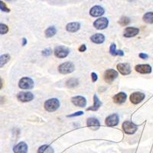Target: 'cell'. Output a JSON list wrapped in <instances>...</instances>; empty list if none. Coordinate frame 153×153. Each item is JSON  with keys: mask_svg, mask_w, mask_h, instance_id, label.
Listing matches in <instances>:
<instances>
[{"mask_svg": "<svg viewBox=\"0 0 153 153\" xmlns=\"http://www.w3.org/2000/svg\"><path fill=\"white\" fill-rule=\"evenodd\" d=\"M145 94L141 92H134L132 93L130 95V100L131 103H133V104H138V103H141L142 101L145 99Z\"/></svg>", "mask_w": 153, "mask_h": 153, "instance_id": "30bf717a", "label": "cell"}, {"mask_svg": "<svg viewBox=\"0 0 153 153\" xmlns=\"http://www.w3.org/2000/svg\"><path fill=\"white\" fill-rule=\"evenodd\" d=\"M79 84V81L76 78H70L69 80H67L66 82V87L68 88L72 89V88H75L78 86Z\"/></svg>", "mask_w": 153, "mask_h": 153, "instance_id": "d4e9b609", "label": "cell"}, {"mask_svg": "<svg viewBox=\"0 0 153 153\" xmlns=\"http://www.w3.org/2000/svg\"><path fill=\"white\" fill-rule=\"evenodd\" d=\"M123 129L125 133L132 135L137 131L138 126L131 122V121H125L123 123Z\"/></svg>", "mask_w": 153, "mask_h": 153, "instance_id": "5b68a950", "label": "cell"}, {"mask_svg": "<svg viewBox=\"0 0 153 153\" xmlns=\"http://www.w3.org/2000/svg\"><path fill=\"white\" fill-rule=\"evenodd\" d=\"M8 2H12V1H15V0H6Z\"/></svg>", "mask_w": 153, "mask_h": 153, "instance_id": "74e56055", "label": "cell"}, {"mask_svg": "<svg viewBox=\"0 0 153 153\" xmlns=\"http://www.w3.org/2000/svg\"><path fill=\"white\" fill-rule=\"evenodd\" d=\"M110 53L113 56H123L124 52L122 50H117V46L115 44H112L110 48Z\"/></svg>", "mask_w": 153, "mask_h": 153, "instance_id": "603a6c76", "label": "cell"}, {"mask_svg": "<svg viewBox=\"0 0 153 153\" xmlns=\"http://www.w3.org/2000/svg\"><path fill=\"white\" fill-rule=\"evenodd\" d=\"M0 10L4 12H10V9L8 8L6 4L2 2V0H0Z\"/></svg>", "mask_w": 153, "mask_h": 153, "instance_id": "f546056e", "label": "cell"}, {"mask_svg": "<svg viewBox=\"0 0 153 153\" xmlns=\"http://www.w3.org/2000/svg\"><path fill=\"white\" fill-rule=\"evenodd\" d=\"M9 27L7 25L0 23V35H5L9 31Z\"/></svg>", "mask_w": 153, "mask_h": 153, "instance_id": "f1b7e54d", "label": "cell"}, {"mask_svg": "<svg viewBox=\"0 0 153 153\" xmlns=\"http://www.w3.org/2000/svg\"><path fill=\"white\" fill-rule=\"evenodd\" d=\"M94 106H91V107L87 108V110H92V111H97L100 109L101 106H102V102L100 100V99L98 98V97L97 95L94 96Z\"/></svg>", "mask_w": 153, "mask_h": 153, "instance_id": "ffe728a7", "label": "cell"}, {"mask_svg": "<svg viewBox=\"0 0 153 153\" xmlns=\"http://www.w3.org/2000/svg\"><path fill=\"white\" fill-rule=\"evenodd\" d=\"M86 50H87V47H86L85 45H80V48H78V51L80 52H84Z\"/></svg>", "mask_w": 153, "mask_h": 153, "instance_id": "836d02e7", "label": "cell"}, {"mask_svg": "<svg viewBox=\"0 0 153 153\" xmlns=\"http://www.w3.org/2000/svg\"><path fill=\"white\" fill-rule=\"evenodd\" d=\"M34 94L31 92L28 91H23V92H19L17 94V99L18 100L22 103H27L30 102L34 99Z\"/></svg>", "mask_w": 153, "mask_h": 153, "instance_id": "8992f818", "label": "cell"}, {"mask_svg": "<svg viewBox=\"0 0 153 153\" xmlns=\"http://www.w3.org/2000/svg\"><path fill=\"white\" fill-rule=\"evenodd\" d=\"M135 70L140 74H150L152 72V67L149 65H138L135 67Z\"/></svg>", "mask_w": 153, "mask_h": 153, "instance_id": "2e32d148", "label": "cell"}, {"mask_svg": "<svg viewBox=\"0 0 153 153\" xmlns=\"http://www.w3.org/2000/svg\"><path fill=\"white\" fill-rule=\"evenodd\" d=\"M38 153H54V149L48 145H43L38 149Z\"/></svg>", "mask_w": 153, "mask_h": 153, "instance_id": "7402d4cb", "label": "cell"}, {"mask_svg": "<svg viewBox=\"0 0 153 153\" xmlns=\"http://www.w3.org/2000/svg\"><path fill=\"white\" fill-rule=\"evenodd\" d=\"M109 25V20L106 17H100L94 22V26L97 30H103Z\"/></svg>", "mask_w": 153, "mask_h": 153, "instance_id": "ba28073f", "label": "cell"}, {"mask_svg": "<svg viewBox=\"0 0 153 153\" xmlns=\"http://www.w3.org/2000/svg\"><path fill=\"white\" fill-rule=\"evenodd\" d=\"M127 95L126 93L124 92H120L119 94H116V95L113 97V102L115 103H117V104H122V103H125L126 100Z\"/></svg>", "mask_w": 153, "mask_h": 153, "instance_id": "e0dca14e", "label": "cell"}, {"mask_svg": "<svg viewBox=\"0 0 153 153\" xmlns=\"http://www.w3.org/2000/svg\"><path fill=\"white\" fill-rule=\"evenodd\" d=\"M74 65L72 62H69V61L63 63L58 67V71L61 74H68L72 73L74 72Z\"/></svg>", "mask_w": 153, "mask_h": 153, "instance_id": "7a4b0ae2", "label": "cell"}, {"mask_svg": "<svg viewBox=\"0 0 153 153\" xmlns=\"http://www.w3.org/2000/svg\"><path fill=\"white\" fill-rule=\"evenodd\" d=\"M139 32V29L135 27H127L123 31V35L126 38H132L137 35Z\"/></svg>", "mask_w": 153, "mask_h": 153, "instance_id": "5bb4252c", "label": "cell"}, {"mask_svg": "<svg viewBox=\"0 0 153 153\" xmlns=\"http://www.w3.org/2000/svg\"><path fill=\"white\" fill-rule=\"evenodd\" d=\"M44 106H45L46 111L52 113V112L56 111L59 108L60 102L56 98H51V99H49L45 101Z\"/></svg>", "mask_w": 153, "mask_h": 153, "instance_id": "6da1fadb", "label": "cell"}, {"mask_svg": "<svg viewBox=\"0 0 153 153\" xmlns=\"http://www.w3.org/2000/svg\"><path fill=\"white\" fill-rule=\"evenodd\" d=\"M84 114V112L83 111H78L76 112V113H73V114L68 115V117H79V116H82V115Z\"/></svg>", "mask_w": 153, "mask_h": 153, "instance_id": "1f68e13d", "label": "cell"}, {"mask_svg": "<svg viewBox=\"0 0 153 153\" xmlns=\"http://www.w3.org/2000/svg\"><path fill=\"white\" fill-rule=\"evenodd\" d=\"M118 72L113 69H108L106 70L104 73V80L107 84H112L116 79L118 77Z\"/></svg>", "mask_w": 153, "mask_h": 153, "instance_id": "277c9868", "label": "cell"}, {"mask_svg": "<svg viewBox=\"0 0 153 153\" xmlns=\"http://www.w3.org/2000/svg\"><path fill=\"white\" fill-rule=\"evenodd\" d=\"M28 145L25 142H20L13 148L14 153H27L28 152Z\"/></svg>", "mask_w": 153, "mask_h": 153, "instance_id": "9a60e30c", "label": "cell"}, {"mask_svg": "<svg viewBox=\"0 0 153 153\" xmlns=\"http://www.w3.org/2000/svg\"><path fill=\"white\" fill-rule=\"evenodd\" d=\"M91 41L93 43L100 45V44H102L105 42V36L103 34L97 33L91 37Z\"/></svg>", "mask_w": 153, "mask_h": 153, "instance_id": "ac0fdd59", "label": "cell"}, {"mask_svg": "<svg viewBox=\"0 0 153 153\" xmlns=\"http://www.w3.org/2000/svg\"><path fill=\"white\" fill-rule=\"evenodd\" d=\"M120 123V117L117 113H113V114L110 115L109 117H106L105 120V123L107 126L113 127L117 126Z\"/></svg>", "mask_w": 153, "mask_h": 153, "instance_id": "9c48e42d", "label": "cell"}, {"mask_svg": "<svg viewBox=\"0 0 153 153\" xmlns=\"http://www.w3.org/2000/svg\"><path fill=\"white\" fill-rule=\"evenodd\" d=\"M11 57L9 54H4L0 56V68H3L9 61Z\"/></svg>", "mask_w": 153, "mask_h": 153, "instance_id": "484cf974", "label": "cell"}, {"mask_svg": "<svg viewBox=\"0 0 153 153\" xmlns=\"http://www.w3.org/2000/svg\"><path fill=\"white\" fill-rule=\"evenodd\" d=\"M34 86H35L34 80L28 76L22 77V79H20L19 82V88L22 89V90H31Z\"/></svg>", "mask_w": 153, "mask_h": 153, "instance_id": "3957f363", "label": "cell"}, {"mask_svg": "<svg viewBox=\"0 0 153 153\" xmlns=\"http://www.w3.org/2000/svg\"><path fill=\"white\" fill-rule=\"evenodd\" d=\"M117 68L119 72L123 75H128L132 71L130 65L129 64H126V63H120V64L117 65Z\"/></svg>", "mask_w": 153, "mask_h": 153, "instance_id": "4fadbf2b", "label": "cell"}, {"mask_svg": "<svg viewBox=\"0 0 153 153\" xmlns=\"http://www.w3.org/2000/svg\"><path fill=\"white\" fill-rule=\"evenodd\" d=\"M139 57H140V58H142V59H147L149 57L148 54H144V53H140L139 55Z\"/></svg>", "mask_w": 153, "mask_h": 153, "instance_id": "e575fe53", "label": "cell"}, {"mask_svg": "<svg viewBox=\"0 0 153 153\" xmlns=\"http://www.w3.org/2000/svg\"><path fill=\"white\" fill-rule=\"evenodd\" d=\"M143 21L148 24H153V12H146L143 16Z\"/></svg>", "mask_w": 153, "mask_h": 153, "instance_id": "4316f807", "label": "cell"}, {"mask_svg": "<svg viewBox=\"0 0 153 153\" xmlns=\"http://www.w3.org/2000/svg\"><path fill=\"white\" fill-rule=\"evenodd\" d=\"M3 87V80L2 79V77L0 76V90Z\"/></svg>", "mask_w": 153, "mask_h": 153, "instance_id": "8d00e7d4", "label": "cell"}, {"mask_svg": "<svg viewBox=\"0 0 153 153\" xmlns=\"http://www.w3.org/2000/svg\"><path fill=\"white\" fill-rule=\"evenodd\" d=\"M69 52V49L62 45L57 46L54 50V55H55V57H58V58H65V57H68Z\"/></svg>", "mask_w": 153, "mask_h": 153, "instance_id": "52a82bcc", "label": "cell"}, {"mask_svg": "<svg viewBox=\"0 0 153 153\" xmlns=\"http://www.w3.org/2000/svg\"><path fill=\"white\" fill-rule=\"evenodd\" d=\"M87 125L88 127L98 129L100 126V121L97 119L94 118V117H91V118L87 119Z\"/></svg>", "mask_w": 153, "mask_h": 153, "instance_id": "44dd1931", "label": "cell"}, {"mask_svg": "<svg viewBox=\"0 0 153 153\" xmlns=\"http://www.w3.org/2000/svg\"><path fill=\"white\" fill-rule=\"evenodd\" d=\"M91 78H92V81L94 82H94H96L98 79L97 74L96 73H94V72H93V73L91 74Z\"/></svg>", "mask_w": 153, "mask_h": 153, "instance_id": "d6a6232c", "label": "cell"}, {"mask_svg": "<svg viewBox=\"0 0 153 153\" xmlns=\"http://www.w3.org/2000/svg\"><path fill=\"white\" fill-rule=\"evenodd\" d=\"M71 102L73 104L78 107H85L87 105V100L82 96H76L71 98Z\"/></svg>", "mask_w": 153, "mask_h": 153, "instance_id": "7c38bea8", "label": "cell"}, {"mask_svg": "<svg viewBox=\"0 0 153 153\" xmlns=\"http://www.w3.org/2000/svg\"><path fill=\"white\" fill-rule=\"evenodd\" d=\"M57 33V28L54 26H50L45 30V37L48 38H52L53 36L56 35Z\"/></svg>", "mask_w": 153, "mask_h": 153, "instance_id": "cb8c5ba5", "label": "cell"}, {"mask_svg": "<svg viewBox=\"0 0 153 153\" xmlns=\"http://www.w3.org/2000/svg\"><path fill=\"white\" fill-rule=\"evenodd\" d=\"M42 55L45 56V57H48V56L52 54V50H51V48H46L45 49V50L42 51Z\"/></svg>", "mask_w": 153, "mask_h": 153, "instance_id": "4dcf8cb0", "label": "cell"}, {"mask_svg": "<svg viewBox=\"0 0 153 153\" xmlns=\"http://www.w3.org/2000/svg\"><path fill=\"white\" fill-rule=\"evenodd\" d=\"M130 23V19L127 16H123L119 21V24L121 26H126L127 25H129Z\"/></svg>", "mask_w": 153, "mask_h": 153, "instance_id": "83f0119b", "label": "cell"}, {"mask_svg": "<svg viewBox=\"0 0 153 153\" xmlns=\"http://www.w3.org/2000/svg\"><path fill=\"white\" fill-rule=\"evenodd\" d=\"M105 13V9L100 5L93 6L90 10V15L92 17H101Z\"/></svg>", "mask_w": 153, "mask_h": 153, "instance_id": "8fae6325", "label": "cell"}, {"mask_svg": "<svg viewBox=\"0 0 153 153\" xmlns=\"http://www.w3.org/2000/svg\"><path fill=\"white\" fill-rule=\"evenodd\" d=\"M80 28V23L76 22H71L68 23L66 25V30L69 32H76Z\"/></svg>", "mask_w": 153, "mask_h": 153, "instance_id": "d6986e66", "label": "cell"}, {"mask_svg": "<svg viewBox=\"0 0 153 153\" xmlns=\"http://www.w3.org/2000/svg\"><path fill=\"white\" fill-rule=\"evenodd\" d=\"M27 43H28V41H27L26 38H22V46H25L27 45Z\"/></svg>", "mask_w": 153, "mask_h": 153, "instance_id": "d590c367", "label": "cell"}]
</instances>
